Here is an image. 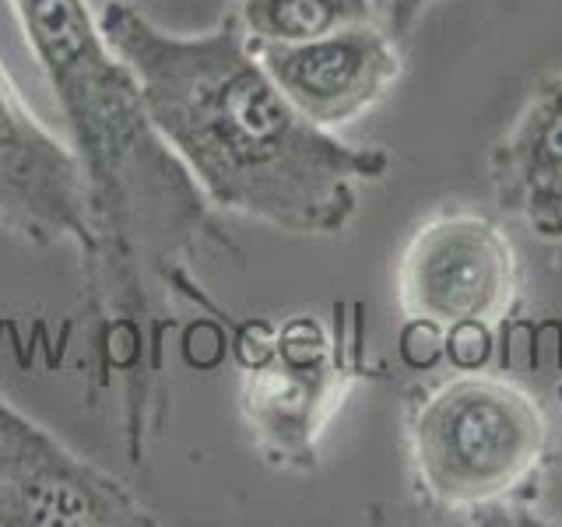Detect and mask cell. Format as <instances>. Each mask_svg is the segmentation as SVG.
Segmentation results:
<instances>
[{"label":"cell","instance_id":"6da1fadb","mask_svg":"<svg viewBox=\"0 0 562 527\" xmlns=\"http://www.w3.org/2000/svg\"><path fill=\"white\" fill-rule=\"evenodd\" d=\"M40 60L85 180L81 295L92 324L95 386L120 394L127 461L140 464L169 412V330L190 303L233 324L198 274L204 250L243 260L222 215L176 158L105 43L88 0H11Z\"/></svg>","mask_w":562,"mask_h":527},{"label":"cell","instance_id":"7a4b0ae2","mask_svg":"<svg viewBox=\"0 0 562 527\" xmlns=\"http://www.w3.org/2000/svg\"><path fill=\"white\" fill-rule=\"evenodd\" d=\"M95 14L158 134L218 215L338 236L359 215L362 187L391 172V152L348 145L299 113L228 14L204 32L158 25L134 0H105Z\"/></svg>","mask_w":562,"mask_h":527},{"label":"cell","instance_id":"3957f363","mask_svg":"<svg viewBox=\"0 0 562 527\" xmlns=\"http://www.w3.org/2000/svg\"><path fill=\"white\" fill-rule=\"evenodd\" d=\"M404 453L415 503L464 524H531L555 464L541 401L485 369L404 391Z\"/></svg>","mask_w":562,"mask_h":527},{"label":"cell","instance_id":"277c9868","mask_svg":"<svg viewBox=\"0 0 562 527\" xmlns=\"http://www.w3.org/2000/svg\"><path fill=\"white\" fill-rule=\"evenodd\" d=\"M228 348L239 366V412L254 450L268 468L310 474L321 468V439L345 397L362 380H380L369 359L366 313L338 303L330 321L292 313L285 321H233Z\"/></svg>","mask_w":562,"mask_h":527},{"label":"cell","instance_id":"5b68a950","mask_svg":"<svg viewBox=\"0 0 562 527\" xmlns=\"http://www.w3.org/2000/svg\"><path fill=\"white\" fill-rule=\"evenodd\" d=\"M397 306L450 345L496 334L520 303V260L503 228L468 208L422 218L397 257Z\"/></svg>","mask_w":562,"mask_h":527},{"label":"cell","instance_id":"8992f818","mask_svg":"<svg viewBox=\"0 0 562 527\" xmlns=\"http://www.w3.org/2000/svg\"><path fill=\"white\" fill-rule=\"evenodd\" d=\"M113 471L67 447L0 394V527H155Z\"/></svg>","mask_w":562,"mask_h":527},{"label":"cell","instance_id":"52a82bcc","mask_svg":"<svg viewBox=\"0 0 562 527\" xmlns=\"http://www.w3.org/2000/svg\"><path fill=\"white\" fill-rule=\"evenodd\" d=\"M0 233L25 246H85V180L75 148L29 110L0 64Z\"/></svg>","mask_w":562,"mask_h":527},{"label":"cell","instance_id":"ba28073f","mask_svg":"<svg viewBox=\"0 0 562 527\" xmlns=\"http://www.w3.org/2000/svg\"><path fill=\"white\" fill-rule=\"evenodd\" d=\"M254 49L295 110L330 134L376 110L404 70L401 43L380 22Z\"/></svg>","mask_w":562,"mask_h":527},{"label":"cell","instance_id":"9c48e42d","mask_svg":"<svg viewBox=\"0 0 562 527\" xmlns=\"http://www.w3.org/2000/svg\"><path fill=\"white\" fill-rule=\"evenodd\" d=\"M499 211L538 239L562 243V75L541 78L488 152Z\"/></svg>","mask_w":562,"mask_h":527},{"label":"cell","instance_id":"30bf717a","mask_svg":"<svg viewBox=\"0 0 562 527\" xmlns=\"http://www.w3.org/2000/svg\"><path fill=\"white\" fill-rule=\"evenodd\" d=\"M228 18L250 46H289L376 22L373 0H233Z\"/></svg>","mask_w":562,"mask_h":527},{"label":"cell","instance_id":"8fae6325","mask_svg":"<svg viewBox=\"0 0 562 527\" xmlns=\"http://www.w3.org/2000/svg\"><path fill=\"white\" fill-rule=\"evenodd\" d=\"M432 4L436 0H373V11H376V22L401 43L415 32L422 14H426Z\"/></svg>","mask_w":562,"mask_h":527},{"label":"cell","instance_id":"7c38bea8","mask_svg":"<svg viewBox=\"0 0 562 527\" xmlns=\"http://www.w3.org/2000/svg\"><path fill=\"white\" fill-rule=\"evenodd\" d=\"M555 397H559V408H562V380H559V386H555Z\"/></svg>","mask_w":562,"mask_h":527},{"label":"cell","instance_id":"4fadbf2b","mask_svg":"<svg viewBox=\"0 0 562 527\" xmlns=\"http://www.w3.org/2000/svg\"><path fill=\"white\" fill-rule=\"evenodd\" d=\"M0 394H4V391H0Z\"/></svg>","mask_w":562,"mask_h":527}]
</instances>
